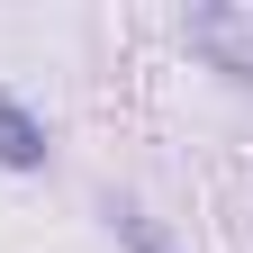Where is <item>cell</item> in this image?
I'll list each match as a JSON object with an SVG mask.
<instances>
[{
  "mask_svg": "<svg viewBox=\"0 0 253 253\" xmlns=\"http://www.w3.org/2000/svg\"><path fill=\"white\" fill-rule=\"evenodd\" d=\"M181 37H190V54H208L217 73L253 82V0H217V9H190V18H181Z\"/></svg>",
  "mask_w": 253,
  "mask_h": 253,
  "instance_id": "cell-1",
  "label": "cell"
},
{
  "mask_svg": "<svg viewBox=\"0 0 253 253\" xmlns=\"http://www.w3.org/2000/svg\"><path fill=\"white\" fill-rule=\"evenodd\" d=\"M0 163H9V172H37V163H45V126L27 118L9 90H0Z\"/></svg>",
  "mask_w": 253,
  "mask_h": 253,
  "instance_id": "cell-2",
  "label": "cell"
},
{
  "mask_svg": "<svg viewBox=\"0 0 253 253\" xmlns=\"http://www.w3.org/2000/svg\"><path fill=\"white\" fill-rule=\"evenodd\" d=\"M126 244H136V253H172L163 235H154V226H145V217H136V226H126Z\"/></svg>",
  "mask_w": 253,
  "mask_h": 253,
  "instance_id": "cell-3",
  "label": "cell"
}]
</instances>
